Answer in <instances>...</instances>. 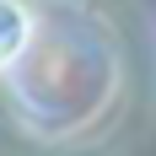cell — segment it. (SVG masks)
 <instances>
[{"label":"cell","mask_w":156,"mask_h":156,"mask_svg":"<svg viewBox=\"0 0 156 156\" xmlns=\"http://www.w3.org/2000/svg\"><path fill=\"white\" fill-rule=\"evenodd\" d=\"M32 43V16L22 0H0V70L22 59V48Z\"/></svg>","instance_id":"6da1fadb"}]
</instances>
